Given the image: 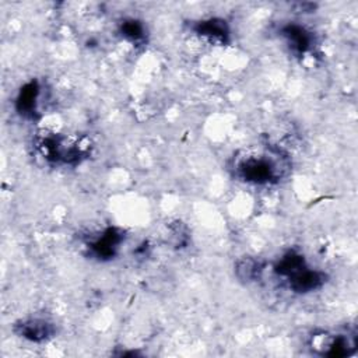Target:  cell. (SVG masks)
<instances>
[{
  "instance_id": "9",
  "label": "cell",
  "mask_w": 358,
  "mask_h": 358,
  "mask_svg": "<svg viewBox=\"0 0 358 358\" xmlns=\"http://www.w3.org/2000/svg\"><path fill=\"white\" fill-rule=\"evenodd\" d=\"M39 95H41V88L36 81H29L28 84H25L20 90V94L15 101L17 110L24 116L32 117L38 110Z\"/></svg>"
},
{
  "instance_id": "4",
  "label": "cell",
  "mask_w": 358,
  "mask_h": 358,
  "mask_svg": "<svg viewBox=\"0 0 358 358\" xmlns=\"http://www.w3.org/2000/svg\"><path fill=\"white\" fill-rule=\"evenodd\" d=\"M326 281V274L319 270L310 268L308 264L285 280L287 287L298 294L312 292L320 288Z\"/></svg>"
},
{
  "instance_id": "5",
  "label": "cell",
  "mask_w": 358,
  "mask_h": 358,
  "mask_svg": "<svg viewBox=\"0 0 358 358\" xmlns=\"http://www.w3.org/2000/svg\"><path fill=\"white\" fill-rule=\"evenodd\" d=\"M15 331L20 337L32 341V343H42L49 340L53 333L55 327L53 324L42 317H29L25 320H21L15 324Z\"/></svg>"
},
{
  "instance_id": "11",
  "label": "cell",
  "mask_w": 358,
  "mask_h": 358,
  "mask_svg": "<svg viewBox=\"0 0 358 358\" xmlns=\"http://www.w3.org/2000/svg\"><path fill=\"white\" fill-rule=\"evenodd\" d=\"M120 34L123 38H126L127 41L133 42V43H137L140 41L144 39V27L140 21L137 20H124L120 25Z\"/></svg>"
},
{
  "instance_id": "10",
  "label": "cell",
  "mask_w": 358,
  "mask_h": 358,
  "mask_svg": "<svg viewBox=\"0 0 358 358\" xmlns=\"http://www.w3.org/2000/svg\"><path fill=\"white\" fill-rule=\"evenodd\" d=\"M264 270V264L255 257H243L236 263L235 273L236 277L241 281L245 282H253L262 277V273Z\"/></svg>"
},
{
  "instance_id": "1",
  "label": "cell",
  "mask_w": 358,
  "mask_h": 358,
  "mask_svg": "<svg viewBox=\"0 0 358 358\" xmlns=\"http://www.w3.org/2000/svg\"><path fill=\"white\" fill-rule=\"evenodd\" d=\"M285 157L277 150L249 151L241 157H235V175L253 185L277 183L285 175Z\"/></svg>"
},
{
  "instance_id": "6",
  "label": "cell",
  "mask_w": 358,
  "mask_h": 358,
  "mask_svg": "<svg viewBox=\"0 0 358 358\" xmlns=\"http://www.w3.org/2000/svg\"><path fill=\"white\" fill-rule=\"evenodd\" d=\"M122 239L123 235L116 228H106L88 243V249L91 255L98 259H112L116 255Z\"/></svg>"
},
{
  "instance_id": "7",
  "label": "cell",
  "mask_w": 358,
  "mask_h": 358,
  "mask_svg": "<svg viewBox=\"0 0 358 358\" xmlns=\"http://www.w3.org/2000/svg\"><path fill=\"white\" fill-rule=\"evenodd\" d=\"M194 32L206 41L217 45H224L229 38V28L221 18H208L196 22L193 27Z\"/></svg>"
},
{
  "instance_id": "8",
  "label": "cell",
  "mask_w": 358,
  "mask_h": 358,
  "mask_svg": "<svg viewBox=\"0 0 358 358\" xmlns=\"http://www.w3.org/2000/svg\"><path fill=\"white\" fill-rule=\"evenodd\" d=\"M281 35L284 36L289 49L296 55H305L308 50L312 49V32L298 24H288L282 27Z\"/></svg>"
},
{
  "instance_id": "3",
  "label": "cell",
  "mask_w": 358,
  "mask_h": 358,
  "mask_svg": "<svg viewBox=\"0 0 358 358\" xmlns=\"http://www.w3.org/2000/svg\"><path fill=\"white\" fill-rule=\"evenodd\" d=\"M355 336L352 334H330L319 333L312 337L310 347L320 355L344 357L355 350Z\"/></svg>"
},
{
  "instance_id": "2",
  "label": "cell",
  "mask_w": 358,
  "mask_h": 358,
  "mask_svg": "<svg viewBox=\"0 0 358 358\" xmlns=\"http://www.w3.org/2000/svg\"><path fill=\"white\" fill-rule=\"evenodd\" d=\"M90 147V143H85L84 138L73 136L48 134L36 141V148L46 161L66 165L77 164L85 158Z\"/></svg>"
}]
</instances>
